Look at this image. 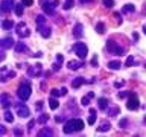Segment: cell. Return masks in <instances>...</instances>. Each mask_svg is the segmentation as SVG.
Masks as SVG:
<instances>
[{"label": "cell", "instance_id": "681fc988", "mask_svg": "<svg viewBox=\"0 0 146 137\" xmlns=\"http://www.w3.org/2000/svg\"><path fill=\"white\" fill-rule=\"evenodd\" d=\"M123 84H125L123 81H117V82H116V87H122Z\"/></svg>", "mask_w": 146, "mask_h": 137}, {"label": "cell", "instance_id": "e0dca14e", "mask_svg": "<svg viewBox=\"0 0 146 137\" xmlns=\"http://www.w3.org/2000/svg\"><path fill=\"white\" fill-rule=\"evenodd\" d=\"M84 82H85L84 78H81V76H79V78H75V79L72 81V87H73V88H79V87L84 84Z\"/></svg>", "mask_w": 146, "mask_h": 137}, {"label": "cell", "instance_id": "74e56055", "mask_svg": "<svg viewBox=\"0 0 146 137\" xmlns=\"http://www.w3.org/2000/svg\"><path fill=\"white\" fill-rule=\"evenodd\" d=\"M91 66L98 67V57H93V59H91Z\"/></svg>", "mask_w": 146, "mask_h": 137}, {"label": "cell", "instance_id": "9a60e30c", "mask_svg": "<svg viewBox=\"0 0 146 137\" xmlns=\"http://www.w3.org/2000/svg\"><path fill=\"white\" fill-rule=\"evenodd\" d=\"M0 102H2V105H3L5 108H8L9 105L12 104V102H11V98H9V94H6V93L0 96Z\"/></svg>", "mask_w": 146, "mask_h": 137}, {"label": "cell", "instance_id": "30bf717a", "mask_svg": "<svg viewBox=\"0 0 146 137\" xmlns=\"http://www.w3.org/2000/svg\"><path fill=\"white\" fill-rule=\"evenodd\" d=\"M41 72H43V66H41L40 63H36L35 66L29 67V70H27V73H29V76H40Z\"/></svg>", "mask_w": 146, "mask_h": 137}, {"label": "cell", "instance_id": "816d5d0a", "mask_svg": "<svg viewBox=\"0 0 146 137\" xmlns=\"http://www.w3.org/2000/svg\"><path fill=\"white\" fill-rule=\"evenodd\" d=\"M62 120H64L62 116H56V122H62Z\"/></svg>", "mask_w": 146, "mask_h": 137}, {"label": "cell", "instance_id": "7bdbcfd3", "mask_svg": "<svg viewBox=\"0 0 146 137\" xmlns=\"http://www.w3.org/2000/svg\"><path fill=\"white\" fill-rule=\"evenodd\" d=\"M62 61H64L62 55H56V63H61V64H62Z\"/></svg>", "mask_w": 146, "mask_h": 137}, {"label": "cell", "instance_id": "bcb514c9", "mask_svg": "<svg viewBox=\"0 0 146 137\" xmlns=\"http://www.w3.org/2000/svg\"><path fill=\"white\" fill-rule=\"evenodd\" d=\"M35 108L38 110V111H41V108H43V102H38V104L35 105Z\"/></svg>", "mask_w": 146, "mask_h": 137}, {"label": "cell", "instance_id": "ac0fdd59", "mask_svg": "<svg viewBox=\"0 0 146 137\" xmlns=\"http://www.w3.org/2000/svg\"><path fill=\"white\" fill-rule=\"evenodd\" d=\"M108 99L107 98H99L98 99V107L100 108V110H107V107H108Z\"/></svg>", "mask_w": 146, "mask_h": 137}, {"label": "cell", "instance_id": "8992f818", "mask_svg": "<svg viewBox=\"0 0 146 137\" xmlns=\"http://www.w3.org/2000/svg\"><path fill=\"white\" fill-rule=\"evenodd\" d=\"M15 111H17V114L20 117H29V108L26 107L23 102H18V104H15Z\"/></svg>", "mask_w": 146, "mask_h": 137}, {"label": "cell", "instance_id": "d6a6232c", "mask_svg": "<svg viewBox=\"0 0 146 137\" xmlns=\"http://www.w3.org/2000/svg\"><path fill=\"white\" fill-rule=\"evenodd\" d=\"M5 120L9 122V123H12V122H14V116H12V113H11V111H8V110L5 111Z\"/></svg>", "mask_w": 146, "mask_h": 137}, {"label": "cell", "instance_id": "484cf974", "mask_svg": "<svg viewBox=\"0 0 146 137\" xmlns=\"http://www.w3.org/2000/svg\"><path fill=\"white\" fill-rule=\"evenodd\" d=\"M49 107L52 108V110H56V108L59 107V102H58L55 98H50V99H49Z\"/></svg>", "mask_w": 146, "mask_h": 137}, {"label": "cell", "instance_id": "f1b7e54d", "mask_svg": "<svg viewBox=\"0 0 146 137\" xmlns=\"http://www.w3.org/2000/svg\"><path fill=\"white\" fill-rule=\"evenodd\" d=\"M47 120H49V114H40V116L36 117L35 122H38V123H46Z\"/></svg>", "mask_w": 146, "mask_h": 137}, {"label": "cell", "instance_id": "ba28073f", "mask_svg": "<svg viewBox=\"0 0 146 137\" xmlns=\"http://www.w3.org/2000/svg\"><path fill=\"white\" fill-rule=\"evenodd\" d=\"M17 35L18 37H21V38H25V37H29L31 35V31L29 29H27V27H26V25H25V23H18V25H17Z\"/></svg>", "mask_w": 146, "mask_h": 137}, {"label": "cell", "instance_id": "ab89813d", "mask_svg": "<svg viewBox=\"0 0 146 137\" xmlns=\"http://www.w3.org/2000/svg\"><path fill=\"white\" fill-rule=\"evenodd\" d=\"M14 134H15V136H21L23 131L20 130V128H15V130H14Z\"/></svg>", "mask_w": 146, "mask_h": 137}, {"label": "cell", "instance_id": "277c9868", "mask_svg": "<svg viewBox=\"0 0 146 137\" xmlns=\"http://www.w3.org/2000/svg\"><path fill=\"white\" fill-rule=\"evenodd\" d=\"M140 107L139 102V96L135 93H128V102H126V108L131 110V111H135L137 108Z\"/></svg>", "mask_w": 146, "mask_h": 137}, {"label": "cell", "instance_id": "6da1fadb", "mask_svg": "<svg viewBox=\"0 0 146 137\" xmlns=\"http://www.w3.org/2000/svg\"><path fill=\"white\" fill-rule=\"evenodd\" d=\"M84 128V122L81 119H70L68 122H66L64 125V132L66 134H72V132H76V131H81Z\"/></svg>", "mask_w": 146, "mask_h": 137}, {"label": "cell", "instance_id": "7dc6e473", "mask_svg": "<svg viewBox=\"0 0 146 137\" xmlns=\"http://www.w3.org/2000/svg\"><path fill=\"white\" fill-rule=\"evenodd\" d=\"M5 57H6V55H5V52H3L2 49H0V61H3V59H5Z\"/></svg>", "mask_w": 146, "mask_h": 137}, {"label": "cell", "instance_id": "d4e9b609", "mask_svg": "<svg viewBox=\"0 0 146 137\" xmlns=\"http://www.w3.org/2000/svg\"><path fill=\"white\" fill-rule=\"evenodd\" d=\"M82 66L79 61H68V68H72V70H78Z\"/></svg>", "mask_w": 146, "mask_h": 137}, {"label": "cell", "instance_id": "8fae6325", "mask_svg": "<svg viewBox=\"0 0 146 137\" xmlns=\"http://www.w3.org/2000/svg\"><path fill=\"white\" fill-rule=\"evenodd\" d=\"M14 44H15V43H14L12 38H3V40H0V47H2V49H12Z\"/></svg>", "mask_w": 146, "mask_h": 137}, {"label": "cell", "instance_id": "52a82bcc", "mask_svg": "<svg viewBox=\"0 0 146 137\" xmlns=\"http://www.w3.org/2000/svg\"><path fill=\"white\" fill-rule=\"evenodd\" d=\"M14 8V0H2L0 3V12L2 14H8L9 11H12Z\"/></svg>", "mask_w": 146, "mask_h": 137}, {"label": "cell", "instance_id": "7c38bea8", "mask_svg": "<svg viewBox=\"0 0 146 137\" xmlns=\"http://www.w3.org/2000/svg\"><path fill=\"white\" fill-rule=\"evenodd\" d=\"M36 29H38V32H40V34L44 37V38H49V37H50V34H52V31H50V27H47L46 25H43V26H38Z\"/></svg>", "mask_w": 146, "mask_h": 137}, {"label": "cell", "instance_id": "603a6c76", "mask_svg": "<svg viewBox=\"0 0 146 137\" xmlns=\"http://www.w3.org/2000/svg\"><path fill=\"white\" fill-rule=\"evenodd\" d=\"M134 11H135V6H134V5H131V3H129V5H125V6L122 8V12H123V14L134 12Z\"/></svg>", "mask_w": 146, "mask_h": 137}, {"label": "cell", "instance_id": "5bb4252c", "mask_svg": "<svg viewBox=\"0 0 146 137\" xmlns=\"http://www.w3.org/2000/svg\"><path fill=\"white\" fill-rule=\"evenodd\" d=\"M15 52L17 53H21V52H29V49H27V46L23 43V41H18L15 44Z\"/></svg>", "mask_w": 146, "mask_h": 137}, {"label": "cell", "instance_id": "8d00e7d4", "mask_svg": "<svg viewBox=\"0 0 146 137\" xmlns=\"http://www.w3.org/2000/svg\"><path fill=\"white\" fill-rule=\"evenodd\" d=\"M23 6H32L34 5V0H21Z\"/></svg>", "mask_w": 146, "mask_h": 137}, {"label": "cell", "instance_id": "1f68e13d", "mask_svg": "<svg viewBox=\"0 0 146 137\" xmlns=\"http://www.w3.org/2000/svg\"><path fill=\"white\" fill-rule=\"evenodd\" d=\"M108 108V107H107ZM108 114L110 116H116V114H119V107H114V105H111V107L108 108Z\"/></svg>", "mask_w": 146, "mask_h": 137}, {"label": "cell", "instance_id": "f907efd6", "mask_svg": "<svg viewBox=\"0 0 146 137\" xmlns=\"http://www.w3.org/2000/svg\"><path fill=\"white\" fill-rule=\"evenodd\" d=\"M58 68H59V63H55L53 64V70H58Z\"/></svg>", "mask_w": 146, "mask_h": 137}, {"label": "cell", "instance_id": "83f0119b", "mask_svg": "<svg viewBox=\"0 0 146 137\" xmlns=\"http://www.w3.org/2000/svg\"><path fill=\"white\" fill-rule=\"evenodd\" d=\"M96 32H98V34H105V23L99 21L98 25H96Z\"/></svg>", "mask_w": 146, "mask_h": 137}, {"label": "cell", "instance_id": "cb8c5ba5", "mask_svg": "<svg viewBox=\"0 0 146 137\" xmlns=\"http://www.w3.org/2000/svg\"><path fill=\"white\" fill-rule=\"evenodd\" d=\"M120 66H122V64L119 63V61H110L108 63V68H111V70H119Z\"/></svg>", "mask_w": 146, "mask_h": 137}, {"label": "cell", "instance_id": "2e32d148", "mask_svg": "<svg viewBox=\"0 0 146 137\" xmlns=\"http://www.w3.org/2000/svg\"><path fill=\"white\" fill-rule=\"evenodd\" d=\"M73 35H75L76 38H81V37H82V25H81V23H76V25H75Z\"/></svg>", "mask_w": 146, "mask_h": 137}, {"label": "cell", "instance_id": "4dcf8cb0", "mask_svg": "<svg viewBox=\"0 0 146 137\" xmlns=\"http://www.w3.org/2000/svg\"><path fill=\"white\" fill-rule=\"evenodd\" d=\"M14 8H15V14L18 17H21V14H23V3H17V5H14Z\"/></svg>", "mask_w": 146, "mask_h": 137}, {"label": "cell", "instance_id": "f546056e", "mask_svg": "<svg viewBox=\"0 0 146 137\" xmlns=\"http://www.w3.org/2000/svg\"><path fill=\"white\" fill-rule=\"evenodd\" d=\"M35 21H36V27H38V26H43V25H46V17H43V15H36Z\"/></svg>", "mask_w": 146, "mask_h": 137}, {"label": "cell", "instance_id": "d6986e66", "mask_svg": "<svg viewBox=\"0 0 146 137\" xmlns=\"http://www.w3.org/2000/svg\"><path fill=\"white\" fill-rule=\"evenodd\" d=\"M38 136H40V137H44V136H53V131L50 130L49 126H46V128H43V130L38 132Z\"/></svg>", "mask_w": 146, "mask_h": 137}, {"label": "cell", "instance_id": "e575fe53", "mask_svg": "<svg viewBox=\"0 0 146 137\" xmlns=\"http://www.w3.org/2000/svg\"><path fill=\"white\" fill-rule=\"evenodd\" d=\"M134 63H135L134 57H128V58H126V63H125V66H126V67H131Z\"/></svg>", "mask_w": 146, "mask_h": 137}, {"label": "cell", "instance_id": "836d02e7", "mask_svg": "<svg viewBox=\"0 0 146 137\" xmlns=\"http://www.w3.org/2000/svg\"><path fill=\"white\" fill-rule=\"evenodd\" d=\"M73 5H75V0H66V2H64V9H70Z\"/></svg>", "mask_w": 146, "mask_h": 137}, {"label": "cell", "instance_id": "44dd1931", "mask_svg": "<svg viewBox=\"0 0 146 137\" xmlns=\"http://www.w3.org/2000/svg\"><path fill=\"white\" fill-rule=\"evenodd\" d=\"M110 128H111V123L107 122V120H104L102 123H100V126H98V131H108Z\"/></svg>", "mask_w": 146, "mask_h": 137}, {"label": "cell", "instance_id": "7a4b0ae2", "mask_svg": "<svg viewBox=\"0 0 146 137\" xmlns=\"http://www.w3.org/2000/svg\"><path fill=\"white\" fill-rule=\"evenodd\" d=\"M31 84H29V81H25V82H21L20 87H18V90H17V96H18V99L20 100H27L31 98Z\"/></svg>", "mask_w": 146, "mask_h": 137}, {"label": "cell", "instance_id": "4fadbf2b", "mask_svg": "<svg viewBox=\"0 0 146 137\" xmlns=\"http://www.w3.org/2000/svg\"><path fill=\"white\" fill-rule=\"evenodd\" d=\"M50 94H52L53 98H58V96H64V94H67V88H66V87H62L61 90H59V88H53L52 91H50Z\"/></svg>", "mask_w": 146, "mask_h": 137}, {"label": "cell", "instance_id": "4316f807", "mask_svg": "<svg viewBox=\"0 0 146 137\" xmlns=\"http://www.w3.org/2000/svg\"><path fill=\"white\" fill-rule=\"evenodd\" d=\"M94 122H96V110H94V108H91V110H90V117H88V123H90V125H93Z\"/></svg>", "mask_w": 146, "mask_h": 137}, {"label": "cell", "instance_id": "f35d334b", "mask_svg": "<svg viewBox=\"0 0 146 137\" xmlns=\"http://www.w3.org/2000/svg\"><path fill=\"white\" fill-rule=\"evenodd\" d=\"M34 125H35V120H31V122H29V125H27V130L32 131V130H34Z\"/></svg>", "mask_w": 146, "mask_h": 137}, {"label": "cell", "instance_id": "ffe728a7", "mask_svg": "<svg viewBox=\"0 0 146 137\" xmlns=\"http://www.w3.org/2000/svg\"><path fill=\"white\" fill-rule=\"evenodd\" d=\"M2 27H3V29H6V31L12 29V27H14V21L12 20H3L2 21Z\"/></svg>", "mask_w": 146, "mask_h": 137}, {"label": "cell", "instance_id": "d590c367", "mask_svg": "<svg viewBox=\"0 0 146 137\" xmlns=\"http://www.w3.org/2000/svg\"><path fill=\"white\" fill-rule=\"evenodd\" d=\"M104 5H105V8H113L114 2H113V0H104Z\"/></svg>", "mask_w": 146, "mask_h": 137}, {"label": "cell", "instance_id": "9c48e42d", "mask_svg": "<svg viewBox=\"0 0 146 137\" xmlns=\"http://www.w3.org/2000/svg\"><path fill=\"white\" fill-rule=\"evenodd\" d=\"M58 5H59L58 0H53L52 3H49V2H47V3H44V5H43V9H44V12H46V14H49V15H53V14H55V8H56Z\"/></svg>", "mask_w": 146, "mask_h": 137}, {"label": "cell", "instance_id": "c3c4849f", "mask_svg": "<svg viewBox=\"0 0 146 137\" xmlns=\"http://www.w3.org/2000/svg\"><path fill=\"white\" fill-rule=\"evenodd\" d=\"M114 17L117 18V23H120V14H119V12H116V14H114Z\"/></svg>", "mask_w": 146, "mask_h": 137}, {"label": "cell", "instance_id": "ee69618b", "mask_svg": "<svg viewBox=\"0 0 146 137\" xmlns=\"http://www.w3.org/2000/svg\"><path fill=\"white\" fill-rule=\"evenodd\" d=\"M0 134H2V136L6 134V128H5L3 125H0Z\"/></svg>", "mask_w": 146, "mask_h": 137}, {"label": "cell", "instance_id": "f6af8a7d", "mask_svg": "<svg viewBox=\"0 0 146 137\" xmlns=\"http://www.w3.org/2000/svg\"><path fill=\"white\" fill-rule=\"evenodd\" d=\"M79 2H81L82 5H88V3H93L94 0H79Z\"/></svg>", "mask_w": 146, "mask_h": 137}, {"label": "cell", "instance_id": "7402d4cb", "mask_svg": "<svg viewBox=\"0 0 146 137\" xmlns=\"http://www.w3.org/2000/svg\"><path fill=\"white\" fill-rule=\"evenodd\" d=\"M93 98H94V93H93V91H90L87 96L82 98V105H88L90 104V99H93Z\"/></svg>", "mask_w": 146, "mask_h": 137}, {"label": "cell", "instance_id": "5b68a950", "mask_svg": "<svg viewBox=\"0 0 146 137\" xmlns=\"http://www.w3.org/2000/svg\"><path fill=\"white\" fill-rule=\"evenodd\" d=\"M73 50H75V53H76L81 59H84V58L87 57V53H88V49H87L85 43H82V41H78V43L73 44Z\"/></svg>", "mask_w": 146, "mask_h": 137}, {"label": "cell", "instance_id": "3957f363", "mask_svg": "<svg viewBox=\"0 0 146 137\" xmlns=\"http://www.w3.org/2000/svg\"><path fill=\"white\" fill-rule=\"evenodd\" d=\"M107 49H108L110 53L117 55V57H120V55L125 53V49H123L122 46H119L116 41H113V40H108V41H107Z\"/></svg>", "mask_w": 146, "mask_h": 137}, {"label": "cell", "instance_id": "60d3db41", "mask_svg": "<svg viewBox=\"0 0 146 137\" xmlns=\"http://www.w3.org/2000/svg\"><path fill=\"white\" fill-rule=\"evenodd\" d=\"M117 96H119V98L122 99V98H126V96H128V93H126V91H120V93H119Z\"/></svg>", "mask_w": 146, "mask_h": 137}, {"label": "cell", "instance_id": "b9f144b4", "mask_svg": "<svg viewBox=\"0 0 146 137\" xmlns=\"http://www.w3.org/2000/svg\"><path fill=\"white\" fill-rule=\"evenodd\" d=\"M126 123H128V120H126V119H123V120H120V122H119V125H120L122 128H125V125H126Z\"/></svg>", "mask_w": 146, "mask_h": 137}]
</instances>
